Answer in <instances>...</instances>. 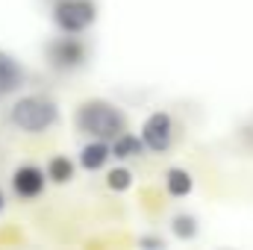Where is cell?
<instances>
[{"mask_svg": "<svg viewBox=\"0 0 253 250\" xmlns=\"http://www.w3.org/2000/svg\"><path fill=\"white\" fill-rule=\"evenodd\" d=\"M171 230H174L177 239H194V236H197V221H194L191 215H177V218L171 221Z\"/></svg>", "mask_w": 253, "mask_h": 250, "instance_id": "7c38bea8", "label": "cell"}, {"mask_svg": "<svg viewBox=\"0 0 253 250\" xmlns=\"http://www.w3.org/2000/svg\"><path fill=\"white\" fill-rule=\"evenodd\" d=\"M9 121L18 126L21 132L39 135V132H47L50 126L59 121V106L50 97L27 94V97L15 100V106L9 109Z\"/></svg>", "mask_w": 253, "mask_h": 250, "instance_id": "7a4b0ae2", "label": "cell"}, {"mask_svg": "<svg viewBox=\"0 0 253 250\" xmlns=\"http://www.w3.org/2000/svg\"><path fill=\"white\" fill-rule=\"evenodd\" d=\"M21 85H24V68H21V62L0 50V97L15 94Z\"/></svg>", "mask_w": 253, "mask_h": 250, "instance_id": "52a82bcc", "label": "cell"}, {"mask_svg": "<svg viewBox=\"0 0 253 250\" xmlns=\"http://www.w3.org/2000/svg\"><path fill=\"white\" fill-rule=\"evenodd\" d=\"M165 188H168L171 197H186V194H191V188H194V180H191V174L186 168H171L165 174Z\"/></svg>", "mask_w": 253, "mask_h": 250, "instance_id": "30bf717a", "label": "cell"}, {"mask_svg": "<svg viewBox=\"0 0 253 250\" xmlns=\"http://www.w3.org/2000/svg\"><path fill=\"white\" fill-rule=\"evenodd\" d=\"M47 180L50 183H56V186H65V183H71L74 180V162L68 159V156H53L50 162H47Z\"/></svg>", "mask_w": 253, "mask_h": 250, "instance_id": "8fae6325", "label": "cell"}, {"mask_svg": "<svg viewBox=\"0 0 253 250\" xmlns=\"http://www.w3.org/2000/svg\"><path fill=\"white\" fill-rule=\"evenodd\" d=\"M109 159H112V147H109V141H103V138H91V141L80 150V165H83L85 171H100Z\"/></svg>", "mask_w": 253, "mask_h": 250, "instance_id": "ba28073f", "label": "cell"}, {"mask_svg": "<svg viewBox=\"0 0 253 250\" xmlns=\"http://www.w3.org/2000/svg\"><path fill=\"white\" fill-rule=\"evenodd\" d=\"M138 248H165L162 239H153V236H141L138 239Z\"/></svg>", "mask_w": 253, "mask_h": 250, "instance_id": "5bb4252c", "label": "cell"}, {"mask_svg": "<svg viewBox=\"0 0 253 250\" xmlns=\"http://www.w3.org/2000/svg\"><path fill=\"white\" fill-rule=\"evenodd\" d=\"M44 56L47 62L53 65L56 71H74L85 62L88 50L83 44V39H77L74 33H62V39H53L47 47H44Z\"/></svg>", "mask_w": 253, "mask_h": 250, "instance_id": "277c9868", "label": "cell"}, {"mask_svg": "<svg viewBox=\"0 0 253 250\" xmlns=\"http://www.w3.org/2000/svg\"><path fill=\"white\" fill-rule=\"evenodd\" d=\"M97 21V3L94 0H59L53 6V24L59 33H85Z\"/></svg>", "mask_w": 253, "mask_h": 250, "instance_id": "3957f363", "label": "cell"}, {"mask_svg": "<svg viewBox=\"0 0 253 250\" xmlns=\"http://www.w3.org/2000/svg\"><path fill=\"white\" fill-rule=\"evenodd\" d=\"M44 183H47V174H44L39 165H21V168H15V174H12V188H15V194L24 197V200L39 197V194L44 191Z\"/></svg>", "mask_w": 253, "mask_h": 250, "instance_id": "8992f818", "label": "cell"}, {"mask_svg": "<svg viewBox=\"0 0 253 250\" xmlns=\"http://www.w3.org/2000/svg\"><path fill=\"white\" fill-rule=\"evenodd\" d=\"M109 147H112V156H115V159H132V156H141V153L147 150L144 141H141L138 135H129V132L115 135V138L109 141Z\"/></svg>", "mask_w": 253, "mask_h": 250, "instance_id": "9c48e42d", "label": "cell"}, {"mask_svg": "<svg viewBox=\"0 0 253 250\" xmlns=\"http://www.w3.org/2000/svg\"><path fill=\"white\" fill-rule=\"evenodd\" d=\"M3 206H6V197H3V191H0V212H3Z\"/></svg>", "mask_w": 253, "mask_h": 250, "instance_id": "9a60e30c", "label": "cell"}, {"mask_svg": "<svg viewBox=\"0 0 253 250\" xmlns=\"http://www.w3.org/2000/svg\"><path fill=\"white\" fill-rule=\"evenodd\" d=\"M141 141L147 150L153 153H165L171 144H174V121L168 112H150L141 124Z\"/></svg>", "mask_w": 253, "mask_h": 250, "instance_id": "5b68a950", "label": "cell"}, {"mask_svg": "<svg viewBox=\"0 0 253 250\" xmlns=\"http://www.w3.org/2000/svg\"><path fill=\"white\" fill-rule=\"evenodd\" d=\"M74 124L88 138L112 141L115 135L126 132V115L109 100H85L74 112Z\"/></svg>", "mask_w": 253, "mask_h": 250, "instance_id": "6da1fadb", "label": "cell"}, {"mask_svg": "<svg viewBox=\"0 0 253 250\" xmlns=\"http://www.w3.org/2000/svg\"><path fill=\"white\" fill-rule=\"evenodd\" d=\"M106 186L112 188V191H126V188L132 186V171H126V168H112V171L106 174Z\"/></svg>", "mask_w": 253, "mask_h": 250, "instance_id": "4fadbf2b", "label": "cell"}]
</instances>
